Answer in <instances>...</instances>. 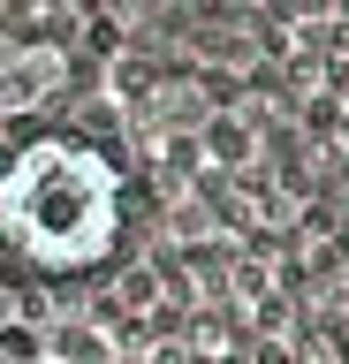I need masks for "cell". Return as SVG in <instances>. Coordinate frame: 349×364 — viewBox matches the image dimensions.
Instances as JSON below:
<instances>
[{
    "label": "cell",
    "mask_w": 349,
    "mask_h": 364,
    "mask_svg": "<svg viewBox=\"0 0 349 364\" xmlns=\"http://www.w3.org/2000/svg\"><path fill=\"white\" fill-rule=\"evenodd\" d=\"M76 46L61 38H8L0 46V122H31L69 91Z\"/></svg>",
    "instance_id": "obj_2"
},
{
    "label": "cell",
    "mask_w": 349,
    "mask_h": 364,
    "mask_svg": "<svg viewBox=\"0 0 349 364\" xmlns=\"http://www.w3.org/2000/svg\"><path fill=\"white\" fill-rule=\"evenodd\" d=\"M84 46L114 61V53H122V23H114V16H84Z\"/></svg>",
    "instance_id": "obj_3"
},
{
    "label": "cell",
    "mask_w": 349,
    "mask_h": 364,
    "mask_svg": "<svg viewBox=\"0 0 349 364\" xmlns=\"http://www.w3.org/2000/svg\"><path fill=\"white\" fill-rule=\"evenodd\" d=\"M137 228V175L107 136L31 129L0 152V250L38 281L114 266Z\"/></svg>",
    "instance_id": "obj_1"
}]
</instances>
